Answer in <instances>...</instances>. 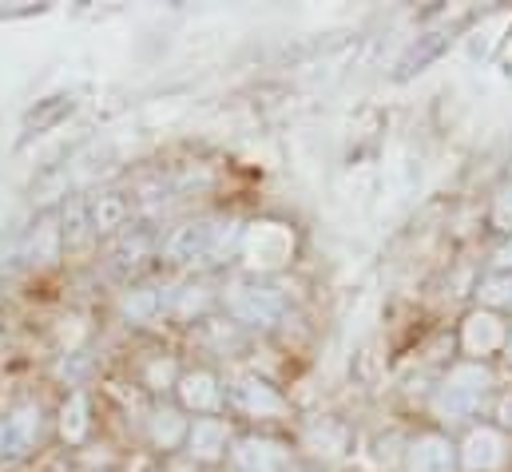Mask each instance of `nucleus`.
Segmentation results:
<instances>
[{
	"mask_svg": "<svg viewBox=\"0 0 512 472\" xmlns=\"http://www.w3.org/2000/svg\"><path fill=\"white\" fill-rule=\"evenodd\" d=\"M207 306V290L203 286H183L175 290V310L179 314H191V310H203Z\"/></svg>",
	"mask_w": 512,
	"mask_h": 472,
	"instance_id": "obj_20",
	"label": "nucleus"
},
{
	"mask_svg": "<svg viewBox=\"0 0 512 472\" xmlns=\"http://www.w3.org/2000/svg\"><path fill=\"white\" fill-rule=\"evenodd\" d=\"M501 417H505V425L512 429V397L505 401V405H501Z\"/></svg>",
	"mask_w": 512,
	"mask_h": 472,
	"instance_id": "obj_25",
	"label": "nucleus"
},
{
	"mask_svg": "<svg viewBox=\"0 0 512 472\" xmlns=\"http://www.w3.org/2000/svg\"><path fill=\"white\" fill-rule=\"evenodd\" d=\"M187 453L195 461H219L227 453V425L215 417H203L187 429Z\"/></svg>",
	"mask_w": 512,
	"mask_h": 472,
	"instance_id": "obj_13",
	"label": "nucleus"
},
{
	"mask_svg": "<svg viewBox=\"0 0 512 472\" xmlns=\"http://www.w3.org/2000/svg\"><path fill=\"white\" fill-rule=\"evenodd\" d=\"M243 258L258 266V270H270V266H282L290 254H294V235L290 227L282 223H255L247 235H243Z\"/></svg>",
	"mask_w": 512,
	"mask_h": 472,
	"instance_id": "obj_5",
	"label": "nucleus"
},
{
	"mask_svg": "<svg viewBox=\"0 0 512 472\" xmlns=\"http://www.w3.org/2000/svg\"><path fill=\"white\" fill-rule=\"evenodd\" d=\"M175 389H179V401H183L187 409H195V413H211V409H219V401H223V389H219L215 373H207V369L183 373Z\"/></svg>",
	"mask_w": 512,
	"mask_h": 472,
	"instance_id": "obj_12",
	"label": "nucleus"
},
{
	"mask_svg": "<svg viewBox=\"0 0 512 472\" xmlns=\"http://www.w3.org/2000/svg\"><path fill=\"white\" fill-rule=\"evenodd\" d=\"M227 306H231V314H235L239 322L262 326V330L274 326V322H282V314H286V298H282L274 286H258V282H239V286H231Z\"/></svg>",
	"mask_w": 512,
	"mask_h": 472,
	"instance_id": "obj_3",
	"label": "nucleus"
},
{
	"mask_svg": "<svg viewBox=\"0 0 512 472\" xmlns=\"http://www.w3.org/2000/svg\"><path fill=\"white\" fill-rule=\"evenodd\" d=\"M505 342H509V334H505V322H501L497 314L477 310V314L465 318V330H461V346H465V354H473V357L497 354Z\"/></svg>",
	"mask_w": 512,
	"mask_h": 472,
	"instance_id": "obj_7",
	"label": "nucleus"
},
{
	"mask_svg": "<svg viewBox=\"0 0 512 472\" xmlns=\"http://www.w3.org/2000/svg\"><path fill=\"white\" fill-rule=\"evenodd\" d=\"M461 461H465V469H473V472L501 469V465H505V437H501L497 429H489V425L473 429V433L465 437V445H461Z\"/></svg>",
	"mask_w": 512,
	"mask_h": 472,
	"instance_id": "obj_10",
	"label": "nucleus"
},
{
	"mask_svg": "<svg viewBox=\"0 0 512 472\" xmlns=\"http://www.w3.org/2000/svg\"><path fill=\"white\" fill-rule=\"evenodd\" d=\"M497 266H501V270H512V242H505V246L497 250Z\"/></svg>",
	"mask_w": 512,
	"mask_h": 472,
	"instance_id": "obj_24",
	"label": "nucleus"
},
{
	"mask_svg": "<svg viewBox=\"0 0 512 472\" xmlns=\"http://www.w3.org/2000/svg\"><path fill=\"white\" fill-rule=\"evenodd\" d=\"M235 469L239 472H286L290 469V453L278 441L266 437H247L235 445Z\"/></svg>",
	"mask_w": 512,
	"mask_h": 472,
	"instance_id": "obj_9",
	"label": "nucleus"
},
{
	"mask_svg": "<svg viewBox=\"0 0 512 472\" xmlns=\"http://www.w3.org/2000/svg\"><path fill=\"white\" fill-rule=\"evenodd\" d=\"M60 254V227L52 223V219H44L36 231H32V238H28V258L32 262H52Z\"/></svg>",
	"mask_w": 512,
	"mask_h": 472,
	"instance_id": "obj_18",
	"label": "nucleus"
},
{
	"mask_svg": "<svg viewBox=\"0 0 512 472\" xmlns=\"http://www.w3.org/2000/svg\"><path fill=\"white\" fill-rule=\"evenodd\" d=\"M489 385H493V373H489L485 365H457V369L445 377V385L437 389V397H433L437 417H445V421H465V417H473L477 405L485 401Z\"/></svg>",
	"mask_w": 512,
	"mask_h": 472,
	"instance_id": "obj_2",
	"label": "nucleus"
},
{
	"mask_svg": "<svg viewBox=\"0 0 512 472\" xmlns=\"http://www.w3.org/2000/svg\"><path fill=\"white\" fill-rule=\"evenodd\" d=\"M147 381H151L155 389H163V385L171 381V361H155V365L147 369Z\"/></svg>",
	"mask_w": 512,
	"mask_h": 472,
	"instance_id": "obj_23",
	"label": "nucleus"
},
{
	"mask_svg": "<svg viewBox=\"0 0 512 472\" xmlns=\"http://www.w3.org/2000/svg\"><path fill=\"white\" fill-rule=\"evenodd\" d=\"M405 469L409 472H453L457 469V449L449 445V437L425 433V437H417V441L409 445Z\"/></svg>",
	"mask_w": 512,
	"mask_h": 472,
	"instance_id": "obj_11",
	"label": "nucleus"
},
{
	"mask_svg": "<svg viewBox=\"0 0 512 472\" xmlns=\"http://www.w3.org/2000/svg\"><path fill=\"white\" fill-rule=\"evenodd\" d=\"M505 350H509V354H505V357H509V361H512V338H509V342H505Z\"/></svg>",
	"mask_w": 512,
	"mask_h": 472,
	"instance_id": "obj_26",
	"label": "nucleus"
},
{
	"mask_svg": "<svg viewBox=\"0 0 512 472\" xmlns=\"http://www.w3.org/2000/svg\"><path fill=\"white\" fill-rule=\"evenodd\" d=\"M231 401L247 413V417H282L286 413V401L274 385L258 381V377H239L235 389H231Z\"/></svg>",
	"mask_w": 512,
	"mask_h": 472,
	"instance_id": "obj_8",
	"label": "nucleus"
},
{
	"mask_svg": "<svg viewBox=\"0 0 512 472\" xmlns=\"http://www.w3.org/2000/svg\"><path fill=\"white\" fill-rule=\"evenodd\" d=\"M151 441L163 445V449H175L179 441H187V425H183V417H179L175 409H159V413H151Z\"/></svg>",
	"mask_w": 512,
	"mask_h": 472,
	"instance_id": "obj_17",
	"label": "nucleus"
},
{
	"mask_svg": "<svg viewBox=\"0 0 512 472\" xmlns=\"http://www.w3.org/2000/svg\"><path fill=\"white\" fill-rule=\"evenodd\" d=\"M159 310H163V294L159 290H131L124 298V314L131 322H151Z\"/></svg>",
	"mask_w": 512,
	"mask_h": 472,
	"instance_id": "obj_19",
	"label": "nucleus"
},
{
	"mask_svg": "<svg viewBox=\"0 0 512 472\" xmlns=\"http://www.w3.org/2000/svg\"><path fill=\"white\" fill-rule=\"evenodd\" d=\"M76 92H56V96H44V100H36V108L24 116L20 123V139L28 143V139H36V135H48V131H56L64 119L76 112Z\"/></svg>",
	"mask_w": 512,
	"mask_h": 472,
	"instance_id": "obj_6",
	"label": "nucleus"
},
{
	"mask_svg": "<svg viewBox=\"0 0 512 472\" xmlns=\"http://www.w3.org/2000/svg\"><path fill=\"white\" fill-rule=\"evenodd\" d=\"M44 429L40 405H16L8 417H0V461H20L36 449Z\"/></svg>",
	"mask_w": 512,
	"mask_h": 472,
	"instance_id": "obj_4",
	"label": "nucleus"
},
{
	"mask_svg": "<svg viewBox=\"0 0 512 472\" xmlns=\"http://www.w3.org/2000/svg\"><path fill=\"white\" fill-rule=\"evenodd\" d=\"M306 449L314 453V457H342L346 453V445H350V433H346V425L342 421H334V417H318L314 425H306Z\"/></svg>",
	"mask_w": 512,
	"mask_h": 472,
	"instance_id": "obj_14",
	"label": "nucleus"
},
{
	"mask_svg": "<svg viewBox=\"0 0 512 472\" xmlns=\"http://www.w3.org/2000/svg\"><path fill=\"white\" fill-rule=\"evenodd\" d=\"M131 215V203L124 195H116V191H108V195H96L92 203H88V223H92V231H116V227H124Z\"/></svg>",
	"mask_w": 512,
	"mask_h": 472,
	"instance_id": "obj_15",
	"label": "nucleus"
},
{
	"mask_svg": "<svg viewBox=\"0 0 512 472\" xmlns=\"http://www.w3.org/2000/svg\"><path fill=\"white\" fill-rule=\"evenodd\" d=\"M493 223H497L501 231H512V187H505V191L497 195V207H493Z\"/></svg>",
	"mask_w": 512,
	"mask_h": 472,
	"instance_id": "obj_22",
	"label": "nucleus"
},
{
	"mask_svg": "<svg viewBox=\"0 0 512 472\" xmlns=\"http://www.w3.org/2000/svg\"><path fill=\"white\" fill-rule=\"evenodd\" d=\"M481 298L493 302V306H512V278H493V282H485Z\"/></svg>",
	"mask_w": 512,
	"mask_h": 472,
	"instance_id": "obj_21",
	"label": "nucleus"
},
{
	"mask_svg": "<svg viewBox=\"0 0 512 472\" xmlns=\"http://www.w3.org/2000/svg\"><path fill=\"white\" fill-rule=\"evenodd\" d=\"M60 433H64L72 445H80V441L88 437V397H84V393H72V397L64 401V413H60Z\"/></svg>",
	"mask_w": 512,
	"mask_h": 472,
	"instance_id": "obj_16",
	"label": "nucleus"
},
{
	"mask_svg": "<svg viewBox=\"0 0 512 472\" xmlns=\"http://www.w3.org/2000/svg\"><path fill=\"white\" fill-rule=\"evenodd\" d=\"M239 242H243V231L235 219H207V223L175 227L163 242V254L175 262H219Z\"/></svg>",
	"mask_w": 512,
	"mask_h": 472,
	"instance_id": "obj_1",
	"label": "nucleus"
}]
</instances>
